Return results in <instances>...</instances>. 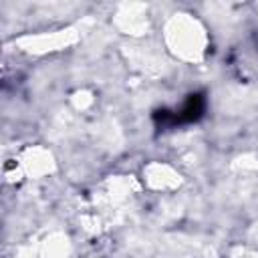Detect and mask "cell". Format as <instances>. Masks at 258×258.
I'll use <instances>...</instances> for the list:
<instances>
[{
    "instance_id": "6da1fadb",
    "label": "cell",
    "mask_w": 258,
    "mask_h": 258,
    "mask_svg": "<svg viewBox=\"0 0 258 258\" xmlns=\"http://www.w3.org/2000/svg\"><path fill=\"white\" fill-rule=\"evenodd\" d=\"M167 50L183 62H200L206 56L208 32L202 22L189 14H175L165 22Z\"/></svg>"
},
{
    "instance_id": "7a4b0ae2",
    "label": "cell",
    "mask_w": 258,
    "mask_h": 258,
    "mask_svg": "<svg viewBox=\"0 0 258 258\" xmlns=\"http://www.w3.org/2000/svg\"><path fill=\"white\" fill-rule=\"evenodd\" d=\"M77 40V34L73 28L56 30L48 34H36V36H24L18 40V46L28 52H48V50H60Z\"/></svg>"
},
{
    "instance_id": "3957f363",
    "label": "cell",
    "mask_w": 258,
    "mask_h": 258,
    "mask_svg": "<svg viewBox=\"0 0 258 258\" xmlns=\"http://www.w3.org/2000/svg\"><path fill=\"white\" fill-rule=\"evenodd\" d=\"M16 159L24 171V177H42L54 169L52 155L44 147H26Z\"/></svg>"
},
{
    "instance_id": "277c9868",
    "label": "cell",
    "mask_w": 258,
    "mask_h": 258,
    "mask_svg": "<svg viewBox=\"0 0 258 258\" xmlns=\"http://www.w3.org/2000/svg\"><path fill=\"white\" fill-rule=\"evenodd\" d=\"M143 181L151 189L167 191V189H175L181 179H179V173L171 165H167V163H149L143 169Z\"/></svg>"
},
{
    "instance_id": "5b68a950",
    "label": "cell",
    "mask_w": 258,
    "mask_h": 258,
    "mask_svg": "<svg viewBox=\"0 0 258 258\" xmlns=\"http://www.w3.org/2000/svg\"><path fill=\"white\" fill-rule=\"evenodd\" d=\"M246 258H258V254H256V252H252V254H246Z\"/></svg>"
}]
</instances>
